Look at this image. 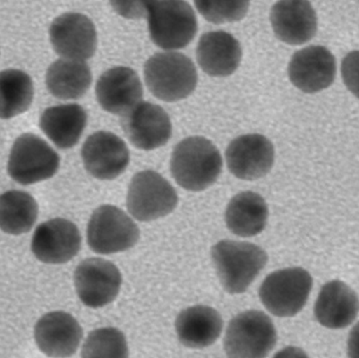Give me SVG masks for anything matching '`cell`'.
<instances>
[{
	"instance_id": "cell-16",
	"label": "cell",
	"mask_w": 359,
	"mask_h": 358,
	"mask_svg": "<svg viewBox=\"0 0 359 358\" xmlns=\"http://www.w3.org/2000/svg\"><path fill=\"white\" fill-rule=\"evenodd\" d=\"M336 74V58L322 46L304 48L289 62L290 82L305 93H318L332 86Z\"/></svg>"
},
{
	"instance_id": "cell-24",
	"label": "cell",
	"mask_w": 359,
	"mask_h": 358,
	"mask_svg": "<svg viewBox=\"0 0 359 358\" xmlns=\"http://www.w3.org/2000/svg\"><path fill=\"white\" fill-rule=\"evenodd\" d=\"M268 219V204L259 194L250 191L233 197L224 216L228 230L245 238L261 234L266 227Z\"/></svg>"
},
{
	"instance_id": "cell-29",
	"label": "cell",
	"mask_w": 359,
	"mask_h": 358,
	"mask_svg": "<svg viewBox=\"0 0 359 358\" xmlns=\"http://www.w3.org/2000/svg\"><path fill=\"white\" fill-rule=\"evenodd\" d=\"M194 3L206 21L224 24L244 18L250 8V0H194Z\"/></svg>"
},
{
	"instance_id": "cell-21",
	"label": "cell",
	"mask_w": 359,
	"mask_h": 358,
	"mask_svg": "<svg viewBox=\"0 0 359 358\" xmlns=\"http://www.w3.org/2000/svg\"><path fill=\"white\" fill-rule=\"evenodd\" d=\"M242 47L238 40L224 31L204 33L196 49L200 67L213 77H230L242 62Z\"/></svg>"
},
{
	"instance_id": "cell-8",
	"label": "cell",
	"mask_w": 359,
	"mask_h": 358,
	"mask_svg": "<svg viewBox=\"0 0 359 358\" xmlns=\"http://www.w3.org/2000/svg\"><path fill=\"white\" fill-rule=\"evenodd\" d=\"M127 208L134 219L152 221L165 217L178 204V195L167 179L154 171L136 173L127 193Z\"/></svg>"
},
{
	"instance_id": "cell-3",
	"label": "cell",
	"mask_w": 359,
	"mask_h": 358,
	"mask_svg": "<svg viewBox=\"0 0 359 358\" xmlns=\"http://www.w3.org/2000/svg\"><path fill=\"white\" fill-rule=\"evenodd\" d=\"M144 79L151 93L165 102L186 99L198 86L194 62L180 53H159L147 59Z\"/></svg>"
},
{
	"instance_id": "cell-20",
	"label": "cell",
	"mask_w": 359,
	"mask_h": 358,
	"mask_svg": "<svg viewBox=\"0 0 359 358\" xmlns=\"http://www.w3.org/2000/svg\"><path fill=\"white\" fill-rule=\"evenodd\" d=\"M358 313V296L340 280L325 284L314 305L316 321L329 329H345L356 320Z\"/></svg>"
},
{
	"instance_id": "cell-31",
	"label": "cell",
	"mask_w": 359,
	"mask_h": 358,
	"mask_svg": "<svg viewBox=\"0 0 359 358\" xmlns=\"http://www.w3.org/2000/svg\"><path fill=\"white\" fill-rule=\"evenodd\" d=\"M341 75L348 90L359 99V51H351L344 58Z\"/></svg>"
},
{
	"instance_id": "cell-27",
	"label": "cell",
	"mask_w": 359,
	"mask_h": 358,
	"mask_svg": "<svg viewBox=\"0 0 359 358\" xmlns=\"http://www.w3.org/2000/svg\"><path fill=\"white\" fill-rule=\"evenodd\" d=\"M1 119L16 117L29 110L32 105L34 88L32 79L18 69H6L0 74Z\"/></svg>"
},
{
	"instance_id": "cell-2",
	"label": "cell",
	"mask_w": 359,
	"mask_h": 358,
	"mask_svg": "<svg viewBox=\"0 0 359 358\" xmlns=\"http://www.w3.org/2000/svg\"><path fill=\"white\" fill-rule=\"evenodd\" d=\"M211 256L221 285L233 295L248 291L268 263V254L262 247L229 239L215 244Z\"/></svg>"
},
{
	"instance_id": "cell-15",
	"label": "cell",
	"mask_w": 359,
	"mask_h": 358,
	"mask_svg": "<svg viewBox=\"0 0 359 358\" xmlns=\"http://www.w3.org/2000/svg\"><path fill=\"white\" fill-rule=\"evenodd\" d=\"M274 157L273 144L261 134L239 136L226 151L230 173L244 180H255L268 175L273 167Z\"/></svg>"
},
{
	"instance_id": "cell-11",
	"label": "cell",
	"mask_w": 359,
	"mask_h": 358,
	"mask_svg": "<svg viewBox=\"0 0 359 358\" xmlns=\"http://www.w3.org/2000/svg\"><path fill=\"white\" fill-rule=\"evenodd\" d=\"M51 46L62 58L86 62L97 51V37L93 22L80 13H66L51 23Z\"/></svg>"
},
{
	"instance_id": "cell-10",
	"label": "cell",
	"mask_w": 359,
	"mask_h": 358,
	"mask_svg": "<svg viewBox=\"0 0 359 358\" xmlns=\"http://www.w3.org/2000/svg\"><path fill=\"white\" fill-rule=\"evenodd\" d=\"M74 284L81 302L100 308L116 300L121 287V273L111 262L100 258L83 260L74 272Z\"/></svg>"
},
{
	"instance_id": "cell-13",
	"label": "cell",
	"mask_w": 359,
	"mask_h": 358,
	"mask_svg": "<svg viewBox=\"0 0 359 358\" xmlns=\"http://www.w3.org/2000/svg\"><path fill=\"white\" fill-rule=\"evenodd\" d=\"M82 237L75 223L55 218L39 225L31 250L39 261L47 265H62L80 252Z\"/></svg>"
},
{
	"instance_id": "cell-7",
	"label": "cell",
	"mask_w": 359,
	"mask_h": 358,
	"mask_svg": "<svg viewBox=\"0 0 359 358\" xmlns=\"http://www.w3.org/2000/svg\"><path fill=\"white\" fill-rule=\"evenodd\" d=\"M60 158L53 147L41 138L25 133L13 145L7 171L14 182L32 185L56 175Z\"/></svg>"
},
{
	"instance_id": "cell-5",
	"label": "cell",
	"mask_w": 359,
	"mask_h": 358,
	"mask_svg": "<svg viewBox=\"0 0 359 358\" xmlns=\"http://www.w3.org/2000/svg\"><path fill=\"white\" fill-rule=\"evenodd\" d=\"M312 288L313 278L309 271L287 267L265 278L259 287V300L276 317H294L306 305Z\"/></svg>"
},
{
	"instance_id": "cell-18",
	"label": "cell",
	"mask_w": 359,
	"mask_h": 358,
	"mask_svg": "<svg viewBox=\"0 0 359 358\" xmlns=\"http://www.w3.org/2000/svg\"><path fill=\"white\" fill-rule=\"evenodd\" d=\"M270 20L276 37L290 46L306 44L318 32V15L309 0H279Z\"/></svg>"
},
{
	"instance_id": "cell-25",
	"label": "cell",
	"mask_w": 359,
	"mask_h": 358,
	"mask_svg": "<svg viewBox=\"0 0 359 358\" xmlns=\"http://www.w3.org/2000/svg\"><path fill=\"white\" fill-rule=\"evenodd\" d=\"M48 91L60 100H77L92 84L91 69L86 62L58 59L48 68L46 74Z\"/></svg>"
},
{
	"instance_id": "cell-22",
	"label": "cell",
	"mask_w": 359,
	"mask_h": 358,
	"mask_svg": "<svg viewBox=\"0 0 359 358\" xmlns=\"http://www.w3.org/2000/svg\"><path fill=\"white\" fill-rule=\"evenodd\" d=\"M175 326L178 339L184 346L202 350L218 340L224 329V321L215 308L196 305L180 312Z\"/></svg>"
},
{
	"instance_id": "cell-23",
	"label": "cell",
	"mask_w": 359,
	"mask_h": 358,
	"mask_svg": "<svg viewBox=\"0 0 359 358\" xmlns=\"http://www.w3.org/2000/svg\"><path fill=\"white\" fill-rule=\"evenodd\" d=\"M88 115L76 103L50 107L42 112L40 128L57 147L66 150L75 147L86 127Z\"/></svg>"
},
{
	"instance_id": "cell-9",
	"label": "cell",
	"mask_w": 359,
	"mask_h": 358,
	"mask_svg": "<svg viewBox=\"0 0 359 358\" xmlns=\"http://www.w3.org/2000/svg\"><path fill=\"white\" fill-rule=\"evenodd\" d=\"M139 239V227L117 206H99L88 221V246L97 254L125 252L135 246Z\"/></svg>"
},
{
	"instance_id": "cell-32",
	"label": "cell",
	"mask_w": 359,
	"mask_h": 358,
	"mask_svg": "<svg viewBox=\"0 0 359 358\" xmlns=\"http://www.w3.org/2000/svg\"><path fill=\"white\" fill-rule=\"evenodd\" d=\"M348 357L359 358V322L353 326L348 338Z\"/></svg>"
},
{
	"instance_id": "cell-26",
	"label": "cell",
	"mask_w": 359,
	"mask_h": 358,
	"mask_svg": "<svg viewBox=\"0 0 359 358\" xmlns=\"http://www.w3.org/2000/svg\"><path fill=\"white\" fill-rule=\"evenodd\" d=\"M0 225L9 235H22L29 232L38 219V203L31 194L8 191L0 197Z\"/></svg>"
},
{
	"instance_id": "cell-19",
	"label": "cell",
	"mask_w": 359,
	"mask_h": 358,
	"mask_svg": "<svg viewBox=\"0 0 359 358\" xmlns=\"http://www.w3.org/2000/svg\"><path fill=\"white\" fill-rule=\"evenodd\" d=\"M82 338L80 323L66 312L47 313L34 326V339L39 350L49 357H71L76 352Z\"/></svg>"
},
{
	"instance_id": "cell-33",
	"label": "cell",
	"mask_w": 359,
	"mask_h": 358,
	"mask_svg": "<svg viewBox=\"0 0 359 358\" xmlns=\"http://www.w3.org/2000/svg\"><path fill=\"white\" fill-rule=\"evenodd\" d=\"M273 358H309V356L301 348L290 346L278 352Z\"/></svg>"
},
{
	"instance_id": "cell-6",
	"label": "cell",
	"mask_w": 359,
	"mask_h": 358,
	"mask_svg": "<svg viewBox=\"0 0 359 358\" xmlns=\"http://www.w3.org/2000/svg\"><path fill=\"white\" fill-rule=\"evenodd\" d=\"M151 40L163 51L187 47L198 33L194 11L184 0H161L147 16Z\"/></svg>"
},
{
	"instance_id": "cell-1",
	"label": "cell",
	"mask_w": 359,
	"mask_h": 358,
	"mask_svg": "<svg viewBox=\"0 0 359 358\" xmlns=\"http://www.w3.org/2000/svg\"><path fill=\"white\" fill-rule=\"evenodd\" d=\"M170 171L177 184L187 191H204L220 176L222 157L208 138L191 136L175 147Z\"/></svg>"
},
{
	"instance_id": "cell-28",
	"label": "cell",
	"mask_w": 359,
	"mask_h": 358,
	"mask_svg": "<svg viewBox=\"0 0 359 358\" xmlns=\"http://www.w3.org/2000/svg\"><path fill=\"white\" fill-rule=\"evenodd\" d=\"M128 355L126 338L116 328H100L90 332L81 352L82 358H128Z\"/></svg>"
},
{
	"instance_id": "cell-4",
	"label": "cell",
	"mask_w": 359,
	"mask_h": 358,
	"mask_svg": "<svg viewBox=\"0 0 359 358\" xmlns=\"http://www.w3.org/2000/svg\"><path fill=\"white\" fill-rule=\"evenodd\" d=\"M277 337L276 326L265 313L243 312L230 321L224 352L228 358H266L277 345Z\"/></svg>"
},
{
	"instance_id": "cell-12",
	"label": "cell",
	"mask_w": 359,
	"mask_h": 358,
	"mask_svg": "<svg viewBox=\"0 0 359 358\" xmlns=\"http://www.w3.org/2000/svg\"><path fill=\"white\" fill-rule=\"evenodd\" d=\"M121 127L130 143L145 151L163 147L172 134L170 118L165 109L147 101L123 115Z\"/></svg>"
},
{
	"instance_id": "cell-14",
	"label": "cell",
	"mask_w": 359,
	"mask_h": 358,
	"mask_svg": "<svg viewBox=\"0 0 359 358\" xmlns=\"http://www.w3.org/2000/svg\"><path fill=\"white\" fill-rule=\"evenodd\" d=\"M86 171L101 180H112L121 176L130 164V150L114 133L95 132L86 138L82 147Z\"/></svg>"
},
{
	"instance_id": "cell-17",
	"label": "cell",
	"mask_w": 359,
	"mask_h": 358,
	"mask_svg": "<svg viewBox=\"0 0 359 358\" xmlns=\"http://www.w3.org/2000/svg\"><path fill=\"white\" fill-rule=\"evenodd\" d=\"M97 100L103 110L114 115H125L142 102L141 79L130 67H114L99 77L95 86Z\"/></svg>"
},
{
	"instance_id": "cell-30",
	"label": "cell",
	"mask_w": 359,
	"mask_h": 358,
	"mask_svg": "<svg viewBox=\"0 0 359 358\" xmlns=\"http://www.w3.org/2000/svg\"><path fill=\"white\" fill-rule=\"evenodd\" d=\"M112 9L128 20H139L149 15L161 0H109Z\"/></svg>"
}]
</instances>
